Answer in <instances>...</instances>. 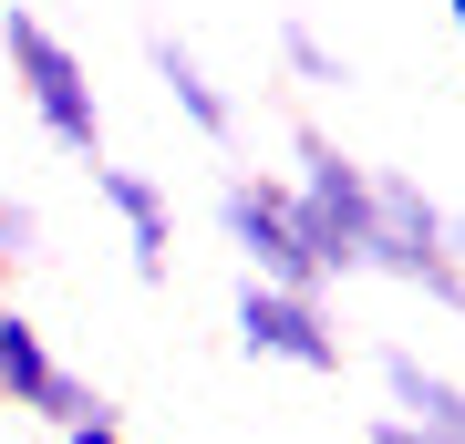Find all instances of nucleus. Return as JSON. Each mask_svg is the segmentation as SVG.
<instances>
[{
    "label": "nucleus",
    "mask_w": 465,
    "mask_h": 444,
    "mask_svg": "<svg viewBox=\"0 0 465 444\" xmlns=\"http://www.w3.org/2000/svg\"><path fill=\"white\" fill-rule=\"evenodd\" d=\"M217 228H228V248H238V280L331 300V280H321V259H311V238H300L280 176H228V186H217Z\"/></svg>",
    "instance_id": "4"
},
{
    "label": "nucleus",
    "mask_w": 465,
    "mask_h": 444,
    "mask_svg": "<svg viewBox=\"0 0 465 444\" xmlns=\"http://www.w3.org/2000/svg\"><path fill=\"white\" fill-rule=\"evenodd\" d=\"M290 217H300V238H311V259H321V280H362V238H372V165L331 145L321 124H300L290 134Z\"/></svg>",
    "instance_id": "3"
},
{
    "label": "nucleus",
    "mask_w": 465,
    "mask_h": 444,
    "mask_svg": "<svg viewBox=\"0 0 465 444\" xmlns=\"http://www.w3.org/2000/svg\"><path fill=\"white\" fill-rule=\"evenodd\" d=\"M362 444H445V434H424V424H403V413H372Z\"/></svg>",
    "instance_id": "13"
},
{
    "label": "nucleus",
    "mask_w": 465,
    "mask_h": 444,
    "mask_svg": "<svg viewBox=\"0 0 465 444\" xmlns=\"http://www.w3.org/2000/svg\"><path fill=\"white\" fill-rule=\"evenodd\" d=\"M269 42H280L290 83H311V94H351V83H362V73H351V52H341V42H321V32H311L300 11H290V21H280Z\"/></svg>",
    "instance_id": "10"
},
{
    "label": "nucleus",
    "mask_w": 465,
    "mask_h": 444,
    "mask_svg": "<svg viewBox=\"0 0 465 444\" xmlns=\"http://www.w3.org/2000/svg\"><path fill=\"white\" fill-rule=\"evenodd\" d=\"M0 403L32 413V424H52V434H63V424H94V413H124L104 382H84L63 351L42 341V321L21 311L11 290H0Z\"/></svg>",
    "instance_id": "6"
},
{
    "label": "nucleus",
    "mask_w": 465,
    "mask_h": 444,
    "mask_svg": "<svg viewBox=\"0 0 465 444\" xmlns=\"http://www.w3.org/2000/svg\"><path fill=\"white\" fill-rule=\"evenodd\" d=\"M52 444H134V434H124V413H94V424H63Z\"/></svg>",
    "instance_id": "12"
},
{
    "label": "nucleus",
    "mask_w": 465,
    "mask_h": 444,
    "mask_svg": "<svg viewBox=\"0 0 465 444\" xmlns=\"http://www.w3.org/2000/svg\"><path fill=\"white\" fill-rule=\"evenodd\" d=\"M145 73L166 83V104H176V124L197 134V145H238V94L207 73V52L186 42V32H145Z\"/></svg>",
    "instance_id": "8"
},
{
    "label": "nucleus",
    "mask_w": 465,
    "mask_h": 444,
    "mask_svg": "<svg viewBox=\"0 0 465 444\" xmlns=\"http://www.w3.org/2000/svg\"><path fill=\"white\" fill-rule=\"evenodd\" d=\"M362 280H393L465 321V217L403 165H372V238H362Z\"/></svg>",
    "instance_id": "1"
},
{
    "label": "nucleus",
    "mask_w": 465,
    "mask_h": 444,
    "mask_svg": "<svg viewBox=\"0 0 465 444\" xmlns=\"http://www.w3.org/2000/svg\"><path fill=\"white\" fill-rule=\"evenodd\" d=\"M372 372H382V413H403V424H424V434L465 444V382H455V372H434L414 341H382V351H372Z\"/></svg>",
    "instance_id": "9"
},
{
    "label": "nucleus",
    "mask_w": 465,
    "mask_h": 444,
    "mask_svg": "<svg viewBox=\"0 0 465 444\" xmlns=\"http://www.w3.org/2000/svg\"><path fill=\"white\" fill-rule=\"evenodd\" d=\"M84 176H94V207L124 228V269H134L145 290H166V280H176V197L145 176V165H114V155L84 165Z\"/></svg>",
    "instance_id": "7"
},
{
    "label": "nucleus",
    "mask_w": 465,
    "mask_h": 444,
    "mask_svg": "<svg viewBox=\"0 0 465 444\" xmlns=\"http://www.w3.org/2000/svg\"><path fill=\"white\" fill-rule=\"evenodd\" d=\"M42 259V217L11 197V186H0V280H21V269Z\"/></svg>",
    "instance_id": "11"
},
{
    "label": "nucleus",
    "mask_w": 465,
    "mask_h": 444,
    "mask_svg": "<svg viewBox=\"0 0 465 444\" xmlns=\"http://www.w3.org/2000/svg\"><path fill=\"white\" fill-rule=\"evenodd\" d=\"M228 331H238V351H249V362H280V372H351V331L331 321V300H311V290L238 280Z\"/></svg>",
    "instance_id": "5"
},
{
    "label": "nucleus",
    "mask_w": 465,
    "mask_h": 444,
    "mask_svg": "<svg viewBox=\"0 0 465 444\" xmlns=\"http://www.w3.org/2000/svg\"><path fill=\"white\" fill-rule=\"evenodd\" d=\"M445 21H455V42H465V0H445Z\"/></svg>",
    "instance_id": "14"
},
{
    "label": "nucleus",
    "mask_w": 465,
    "mask_h": 444,
    "mask_svg": "<svg viewBox=\"0 0 465 444\" xmlns=\"http://www.w3.org/2000/svg\"><path fill=\"white\" fill-rule=\"evenodd\" d=\"M0 63H11L21 104H32V124L63 145L73 165H104V94H94V63L73 52L32 0H0Z\"/></svg>",
    "instance_id": "2"
}]
</instances>
